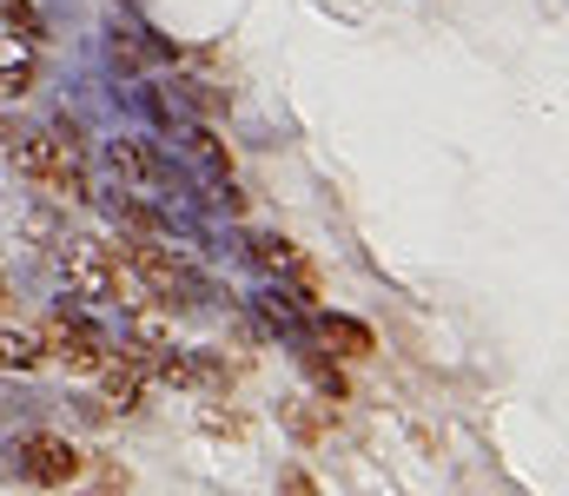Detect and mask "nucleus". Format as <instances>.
I'll list each match as a JSON object with an SVG mask.
<instances>
[{"mask_svg":"<svg viewBox=\"0 0 569 496\" xmlns=\"http://www.w3.org/2000/svg\"><path fill=\"white\" fill-rule=\"evenodd\" d=\"M0 27L20 33V40H40V33H47V13H40L33 0H0Z\"/></svg>","mask_w":569,"mask_h":496,"instance_id":"nucleus-15","label":"nucleus"},{"mask_svg":"<svg viewBox=\"0 0 569 496\" xmlns=\"http://www.w3.org/2000/svg\"><path fill=\"white\" fill-rule=\"evenodd\" d=\"M40 344H47V357H60L73 377H93V371L113 357V337L93 325V318H80L73 305H53V312H47V325H40Z\"/></svg>","mask_w":569,"mask_h":496,"instance_id":"nucleus-4","label":"nucleus"},{"mask_svg":"<svg viewBox=\"0 0 569 496\" xmlns=\"http://www.w3.org/2000/svg\"><path fill=\"white\" fill-rule=\"evenodd\" d=\"M291 357H298V371H305V377L318 384V397H325V404H345V397H351L345 371H338V364H331V357L318 351V337H298V344H291Z\"/></svg>","mask_w":569,"mask_h":496,"instance_id":"nucleus-10","label":"nucleus"},{"mask_svg":"<svg viewBox=\"0 0 569 496\" xmlns=\"http://www.w3.org/2000/svg\"><path fill=\"white\" fill-rule=\"evenodd\" d=\"M172 107H192V113H226V93H212V80H179V100Z\"/></svg>","mask_w":569,"mask_h":496,"instance_id":"nucleus-17","label":"nucleus"},{"mask_svg":"<svg viewBox=\"0 0 569 496\" xmlns=\"http://www.w3.org/2000/svg\"><path fill=\"white\" fill-rule=\"evenodd\" d=\"M127 265H133V279L146 285V298H166V305H206L212 298V279L199 265H186L179 252H166L159 239H140L127 252Z\"/></svg>","mask_w":569,"mask_h":496,"instance_id":"nucleus-3","label":"nucleus"},{"mask_svg":"<svg viewBox=\"0 0 569 496\" xmlns=\"http://www.w3.org/2000/svg\"><path fill=\"white\" fill-rule=\"evenodd\" d=\"M7 457H13V477L33 484V490H67L87 470V451L73 437H60V431H20Z\"/></svg>","mask_w":569,"mask_h":496,"instance_id":"nucleus-2","label":"nucleus"},{"mask_svg":"<svg viewBox=\"0 0 569 496\" xmlns=\"http://www.w3.org/2000/svg\"><path fill=\"white\" fill-rule=\"evenodd\" d=\"M107 60L120 67V73H146L152 60H166V40H152L146 27H107Z\"/></svg>","mask_w":569,"mask_h":496,"instance_id":"nucleus-8","label":"nucleus"},{"mask_svg":"<svg viewBox=\"0 0 569 496\" xmlns=\"http://www.w3.org/2000/svg\"><path fill=\"white\" fill-rule=\"evenodd\" d=\"M107 172L120 179V192H127V185L152 192V185L172 179V165H166V153H159L152 140H107Z\"/></svg>","mask_w":569,"mask_h":496,"instance_id":"nucleus-6","label":"nucleus"},{"mask_svg":"<svg viewBox=\"0 0 569 496\" xmlns=\"http://www.w3.org/2000/svg\"><path fill=\"white\" fill-rule=\"evenodd\" d=\"M120 7H127V0H120Z\"/></svg>","mask_w":569,"mask_h":496,"instance_id":"nucleus-20","label":"nucleus"},{"mask_svg":"<svg viewBox=\"0 0 569 496\" xmlns=\"http://www.w3.org/2000/svg\"><path fill=\"white\" fill-rule=\"evenodd\" d=\"M252 305H259V318H266V325L279 331L284 344H298V337H311V331H305V318H298V298H291V292H259V298H252Z\"/></svg>","mask_w":569,"mask_h":496,"instance_id":"nucleus-14","label":"nucleus"},{"mask_svg":"<svg viewBox=\"0 0 569 496\" xmlns=\"http://www.w3.org/2000/svg\"><path fill=\"white\" fill-rule=\"evenodd\" d=\"M186 146H192V153H199V160L212 165V172H219V179H232V153H226V146H219V140H212V126H206V120H192V126H186Z\"/></svg>","mask_w":569,"mask_h":496,"instance_id":"nucleus-16","label":"nucleus"},{"mask_svg":"<svg viewBox=\"0 0 569 496\" xmlns=\"http://www.w3.org/2000/svg\"><path fill=\"white\" fill-rule=\"evenodd\" d=\"M246 259H252L259 272H272V279H284V272H291V265H298L305 252H298V245H291L284 232H252V239H246Z\"/></svg>","mask_w":569,"mask_h":496,"instance_id":"nucleus-13","label":"nucleus"},{"mask_svg":"<svg viewBox=\"0 0 569 496\" xmlns=\"http://www.w3.org/2000/svg\"><path fill=\"white\" fill-rule=\"evenodd\" d=\"M0 146H7L13 172H27L33 185H47L60 165H73V160H60V146H53L47 126H27V120H7V126H0Z\"/></svg>","mask_w":569,"mask_h":496,"instance_id":"nucleus-5","label":"nucleus"},{"mask_svg":"<svg viewBox=\"0 0 569 496\" xmlns=\"http://www.w3.org/2000/svg\"><path fill=\"white\" fill-rule=\"evenodd\" d=\"M40 364H47V344H40V331L0 325V371H13V377H33Z\"/></svg>","mask_w":569,"mask_h":496,"instance_id":"nucleus-12","label":"nucleus"},{"mask_svg":"<svg viewBox=\"0 0 569 496\" xmlns=\"http://www.w3.org/2000/svg\"><path fill=\"white\" fill-rule=\"evenodd\" d=\"M279 496H325V490H318V477L305 464H279Z\"/></svg>","mask_w":569,"mask_h":496,"instance_id":"nucleus-18","label":"nucleus"},{"mask_svg":"<svg viewBox=\"0 0 569 496\" xmlns=\"http://www.w3.org/2000/svg\"><path fill=\"white\" fill-rule=\"evenodd\" d=\"M311 337H318V344H325L331 357H371V351H378L371 325H358V318H345V312H318Z\"/></svg>","mask_w":569,"mask_h":496,"instance_id":"nucleus-9","label":"nucleus"},{"mask_svg":"<svg viewBox=\"0 0 569 496\" xmlns=\"http://www.w3.org/2000/svg\"><path fill=\"white\" fill-rule=\"evenodd\" d=\"M0 305H7V279H0Z\"/></svg>","mask_w":569,"mask_h":496,"instance_id":"nucleus-19","label":"nucleus"},{"mask_svg":"<svg viewBox=\"0 0 569 496\" xmlns=\"http://www.w3.org/2000/svg\"><path fill=\"white\" fill-rule=\"evenodd\" d=\"M60 279H67V298L80 305H146L133 265H120V252L100 239H60Z\"/></svg>","mask_w":569,"mask_h":496,"instance_id":"nucleus-1","label":"nucleus"},{"mask_svg":"<svg viewBox=\"0 0 569 496\" xmlns=\"http://www.w3.org/2000/svg\"><path fill=\"white\" fill-rule=\"evenodd\" d=\"M33 80H40V53H33V40H20V33H0V100H20V93H33Z\"/></svg>","mask_w":569,"mask_h":496,"instance_id":"nucleus-7","label":"nucleus"},{"mask_svg":"<svg viewBox=\"0 0 569 496\" xmlns=\"http://www.w3.org/2000/svg\"><path fill=\"white\" fill-rule=\"evenodd\" d=\"M93 377L107 384V404H113V411H140V397H146V377H140V364H127V357L113 351V357H107V364H100Z\"/></svg>","mask_w":569,"mask_h":496,"instance_id":"nucleus-11","label":"nucleus"}]
</instances>
